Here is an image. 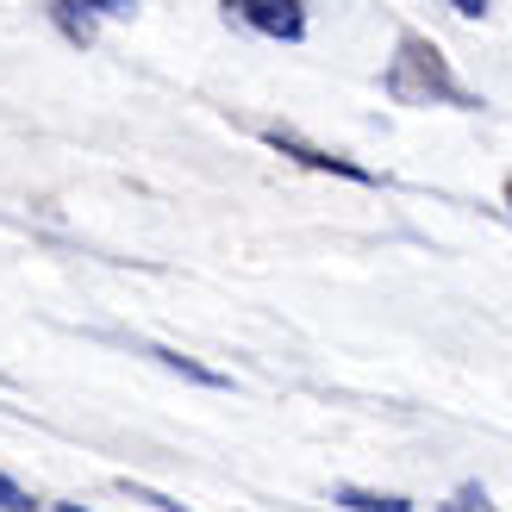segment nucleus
Here are the masks:
<instances>
[{"instance_id":"1","label":"nucleus","mask_w":512,"mask_h":512,"mask_svg":"<svg viewBox=\"0 0 512 512\" xmlns=\"http://www.w3.org/2000/svg\"><path fill=\"white\" fill-rule=\"evenodd\" d=\"M381 88H388L394 107H463V113L481 107V94H469L463 82H456L450 57L425 32H400L394 38V57H388V69H381Z\"/></svg>"},{"instance_id":"4","label":"nucleus","mask_w":512,"mask_h":512,"mask_svg":"<svg viewBox=\"0 0 512 512\" xmlns=\"http://www.w3.org/2000/svg\"><path fill=\"white\" fill-rule=\"evenodd\" d=\"M331 500L350 506V512H413V500H406V494H369V488H338Z\"/></svg>"},{"instance_id":"7","label":"nucleus","mask_w":512,"mask_h":512,"mask_svg":"<svg viewBox=\"0 0 512 512\" xmlns=\"http://www.w3.org/2000/svg\"><path fill=\"white\" fill-rule=\"evenodd\" d=\"M438 512H494V500H488V488H481V481H463V488H456Z\"/></svg>"},{"instance_id":"10","label":"nucleus","mask_w":512,"mask_h":512,"mask_svg":"<svg viewBox=\"0 0 512 512\" xmlns=\"http://www.w3.org/2000/svg\"><path fill=\"white\" fill-rule=\"evenodd\" d=\"M450 7L463 13V19H481V13H488V0H450Z\"/></svg>"},{"instance_id":"2","label":"nucleus","mask_w":512,"mask_h":512,"mask_svg":"<svg viewBox=\"0 0 512 512\" xmlns=\"http://www.w3.org/2000/svg\"><path fill=\"white\" fill-rule=\"evenodd\" d=\"M225 19H238L263 38H281V44L306 38V0H225Z\"/></svg>"},{"instance_id":"11","label":"nucleus","mask_w":512,"mask_h":512,"mask_svg":"<svg viewBox=\"0 0 512 512\" xmlns=\"http://www.w3.org/2000/svg\"><path fill=\"white\" fill-rule=\"evenodd\" d=\"M506 200H512V188H506Z\"/></svg>"},{"instance_id":"9","label":"nucleus","mask_w":512,"mask_h":512,"mask_svg":"<svg viewBox=\"0 0 512 512\" xmlns=\"http://www.w3.org/2000/svg\"><path fill=\"white\" fill-rule=\"evenodd\" d=\"M75 7H82V13H132L138 0H75Z\"/></svg>"},{"instance_id":"5","label":"nucleus","mask_w":512,"mask_h":512,"mask_svg":"<svg viewBox=\"0 0 512 512\" xmlns=\"http://www.w3.org/2000/svg\"><path fill=\"white\" fill-rule=\"evenodd\" d=\"M144 356H157L163 369H182L188 381H200V388H232V381H225L219 369H207V363H194V356H182V350H163V344H157V350H144Z\"/></svg>"},{"instance_id":"6","label":"nucleus","mask_w":512,"mask_h":512,"mask_svg":"<svg viewBox=\"0 0 512 512\" xmlns=\"http://www.w3.org/2000/svg\"><path fill=\"white\" fill-rule=\"evenodd\" d=\"M50 19H57V32L69 44H94V13H82L75 0H50Z\"/></svg>"},{"instance_id":"8","label":"nucleus","mask_w":512,"mask_h":512,"mask_svg":"<svg viewBox=\"0 0 512 512\" xmlns=\"http://www.w3.org/2000/svg\"><path fill=\"white\" fill-rule=\"evenodd\" d=\"M0 512H38V500L25 494L19 481H7V475H0Z\"/></svg>"},{"instance_id":"3","label":"nucleus","mask_w":512,"mask_h":512,"mask_svg":"<svg viewBox=\"0 0 512 512\" xmlns=\"http://www.w3.org/2000/svg\"><path fill=\"white\" fill-rule=\"evenodd\" d=\"M263 144L281 150V157H294L300 169H319V175H344V182H375V175L356 163V157H338V150H319V144H306L300 132H288V125H263Z\"/></svg>"}]
</instances>
